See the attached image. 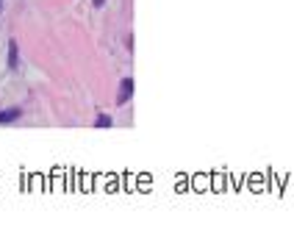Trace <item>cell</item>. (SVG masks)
I'll list each match as a JSON object with an SVG mask.
<instances>
[{
    "label": "cell",
    "mask_w": 294,
    "mask_h": 247,
    "mask_svg": "<svg viewBox=\"0 0 294 247\" xmlns=\"http://www.w3.org/2000/svg\"><path fill=\"white\" fill-rule=\"evenodd\" d=\"M133 95V78H122L120 84V95H117V106H122V103H128Z\"/></svg>",
    "instance_id": "obj_1"
},
{
    "label": "cell",
    "mask_w": 294,
    "mask_h": 247,
    "mask_svg": "<svg viewBox=\"0 0 294 247\" xmlns=\"http://www.w3.org/2000/svg\"><path fill=\"white\" fill-rule=\"evenodd\" d=\"M20 64V56H17V42H9V67L12 70H17Z\"/></svg>",
    "instance_id": "obj_3"
},
{
    "label": "cell",
    "mask_w": 294,
    "mask_h": 247,
    "mask_svg": "<svg viewBox=\"0 0 294 247\" xmlns=\"http://www.w3.org/2000/svg\"><path fill=\"white\" fill-rule=\"evenodd\" d=\"M20 114H23V111H20V109L0 111V125H3V122H14V120H20Z\"/></svg>",
    "instance_id": "obj_2"
},
{
    "label": "cell",
    "mask_w": 294,
    "mask_h": 247,
    "mask_svg": "<svg viewBox=\"0 0 294 247\" xmlns=\"http://www.w3.org/2000/svg\"><path fill=\"white\" fill-rule=\"evenodd\" d=\"M108 125H111V120H108L106 114H100V117H97V128H108Z\"/></svg>",
    "instance_id": "obj_4"
},
{
    "label": "cell",
    "mask_w": 294,
    "mask_h": 247,
    "mask_svg": "<svg viewBox=\"0 0 294 247\" xmlns=\"http://www.w3.org/2000/svg\"><path fill=\"white\" fill-rule=\"evenodd\" d=\"M0 6H3V0H0Z\"/></svg>",
    "instance_id": "obj_5"
}]
</instances>
